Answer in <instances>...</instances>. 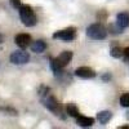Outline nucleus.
I'll return each instance as SVG.
<instances>
[{"label":"nucleus","instance_id":"9d476101","mask_svg":"<svg viewBox=\"0 0 129 129\" xmlns=\"http://www.w3.org/2000/svg\"><path fill=\"white\" fill-rule=\"evenodd\" d=\"M111 117H112V112L111 111H101V112L97 114V120H98L102 125L109 123L111 120Z\"/></svg>","mask_w":129,"mask_h":129},{"label":"nucleus","instance_id":"0eeeda50","mask_svg":"<svg viewBox=\"0 0 129 129\" xmlns=\"http://www.w3.org/2000/svg\"><path fill=\"white\" fill-rule=\"evenodd\" d=\"M14 41L16 44L21 48V49H25L30 45V41H31V36L27 35V34H18L16 38H14Z\"/></svg>","mask_w":129,"mask_h":129},{"label":"nucleus","instance_id":"7ed1b4c3","mask_svg":"<svg viewBox=\"0 0 129 129\" xmlns=\"http://www.w3.org/2000/svg\"><path fill=\"white\" fill-rule=\"evenodd\" d=\"M87 36L92 40H105L107 36V30L101 23H93L87 28Z\"/></svg>","mask_w":129,"mask_h":129},{"label":"nucleus","instance_id":"ddd939ff","mask_svg":"<svg viewBox=\"0 0 129 129\" xmlns=\"http://www.w3.org/2000/svg\"><path fill=\"white\" fill-rule=\"evenodd\" d=\"M67 114L72 117H78L79 116V110H78V107L75 106L74 103H70L67 105Z\"/></svg>","mask_w":129,"mask_h":129},{"label":"nucleus","instance_id":"412c9836","mask_svg":"<svg viewBox=\"0 0 129 129\" xmlns=\"http://www.w3.org/2000/svg\"><path fill=\"white\" fill-rule=\"evenodd\" d=\"M126 119H128V120H129V111H128V112H126Z\"/></svg>","mask_w":129,"mask_h":129},{"label":"nucleus","instance_id":"a211bd4d","mask_svg":"<svg viewBox=\"0 0 129 129\" xmlns=\"http://www.w3.org/2000/svg\"><path fill=\"white\" fill-rule=\"evenodd\" d=\"M110 78H111L110 75H105V76H103V80H105V81H107V80H109Z\"/></svg>","mask_w":129,"mask_h":129},{"label":"nucleus","instance_id":"f3484780","mask_svg":"<svg viewBox=\"0 0 129 129\" xmlns=\"http://www.w3.org/2000/svg\"><path fill=\"white\" fill-rule=\"evenodd\" d=\"M124 56H125V61H128V62H129V47L124 50Z\"/></svg>","mask_w":129,"mask_h":129},{"label":"nucleus","instance_id":"6ab92c4d","mask_svg":"<svg viewBox=\"0 0 129 129\" xmlns=\"http://www.w3.org/2000/svg\"><path fill=\"white\" fill-rule=\"evenodd\" d=\"M4 41V36L2 35V34H0V44H2V43Z\"/></svg>","mask_w":129,"mask_h":129},{"label":"nucleus","instance_id":"9b49d317","mask_svg":"<svg viewBox=\"0 0 129 129\" xmlns=\"http://www.w3.org/2000/svg\"><path fill=\"white\" fill-rule=\"evenodd\" d=\"M45 49H47V44H45V41H43V40H36L35 43L31 44V50L35 52V53H43Z\"/></svg>","mask_w":129,"mask_h":129},{"label":"nucleus","instance_id":"f257e3e1","mask_svg":"<svg viewBox=\"0 0 129 129\" xmlns=\"http://www.w3.org/2000/svg\"><path fill=\"white\" fill-rule=\"evenodd\" d=\"M39 97H40V101L43 103V106L45 107L47 110H49L50 112H53L56 116H59L62 114V109H61V105L57 101V98L50 93V89L48 87H40L39 89Z\"/></svg>","mask_w":129,"mask_h":129},{"label":"nucleus","instance_id":"423d86ee","mask_svg":"<svg viewBox=\"0 0 129 129\" xmlns=\"http://www.w3.org/2000/svg\"><path fill=\"white\" fill-rule=\"evenodd\" d=\"M75 75L78 78H81V79H92L95 76V72L90 69V67H87V66H83V67H79L75 70Z\"/></svg>","mask_w":129,"mask_h":129},{"label":"nucleus","instance_id":"dca6fc26","mask_svg":"<svg viewBox=\"0 0 129 129\" xmlns=\"http://www.w3.org/2000/svg\"><path fill=\"white\" fill-rule=\"evenodd\" d=\"M10 3H12V5H13L16 9H18L21 5H22V4H21V0H10Z\"/></svg>","mask_w":129,"mask_h":129},{"label":"nucleus","instance_id":"f03ea898","mask_svg":"<svg viewBox=\"0 0 129 129\" xmlns=\"http://www.w3.org/2000/svg\"><path fill=\"white\" fill-rule=\"evenodd\" d=\"M18 12L21 21L26 27H32L36 25V14L30 5H21L18 8Z\"/></svg>","mask_w":129,"mask_h":129},{"label":"nucleus","instance_id":"2eb2a0df","mask_svg":"<svg viewBox=\"0 0 129 129\" xmlns=\"http://www.w3.org/2000/svg\"><path fill=\"white\" fill-rule=\"evenodd\" d=\"M0 111H3L5 114H9V115H13V116L18 115V112L14 109H12V107H0Z\"/></svg>","mask_w":129,"mask_h":129},{"label":"nucleus","instance_id":"20e7f679","mask_svg":"<svg viewBox=\"0 0 129 129\" xmlns=\"http://www.w3.org/2000/svg\"><path fill=\"white\" fill-rule=\"evenodd\" d=\"M75 38H76V30L74 27H69L61 31H56L53 34V39L57 40H62V41H72Z\"/></svg>","mask_w":129,"mask_h":129},{"label":"nucleus","instance_id":"39448f33","mask_svg":"<svg viewBox=\"0 0 129 129\" xmlns=\"http://www.w3.org/2000/svg\"><path fill=\"white\" fill-rule=\"evenodd\" d=\"M9 59L13 64H26L30 61V56L25 50H17V52H13L10 54Z\"/></svg>","mask_w":129,"mask_h":129},{"label":"nucleus","instance_id":"1a4fd4ad","mask_svg":"<svg viewBox=\"0 0 129 129\" xmlns=\"http://www.w3.org/2000/svg\"><path fill=\"white\" fill-rule=\"evenodd\" d=\"M76 124L79 126H83V128H88V126H92L94 124V119L93 117H88V116H81L79 115L76 117Z\"/></svg>","mask_w":129,"mask_h":129},{"label":"nucleus","instance_id":"4468645a","mask_svg":"<svg viewBox=\"0 0 129 129\" xmlns=\"http://www.w3.org/2000/svg\"><path fill=\"white\" fill-rule=\"evenodd\" d=\"M120 105L123 107H129V93H124L120 97Z\"/></svg>","mask_w":129,"mask_h":129},{"label":"nucleus","instance_id":"f8f14e48","mask_svg":"<svg viewBox=\"0 0 129 129\" xmlns=\"http://www.w3.org/2000/svg\"><path fill=\"white\" fill-rule=\"evenodd\" d=\"M110 54H111V57H114V58H121V57L124 56V50H123L121 48H119V47H114V48H111Z\"/></svg>","mask_w":129,"mask_h":129},{"label":"nucleus","instance_id":"aec40b11","mask_svg":"<svg viewBox=\"0 0 129 129\" xmlns=\"http://www.w3.org/2000/svg\"><path fill=\"white\" fill-rule=\"evenodd\" d=\"M120 129H129V126H128V125H125V126H120Z\"/></svg>","mask_w":129,"mask_h":129},{"label":"nucleus","instance_id":"6e6552de","mask_svg":"<svg viewBox=\"0 0 129 129\" xmlns=\"http://www.w3.org/2000/svg\"><path fill=\"white\" fill-rule=\"evenodd\" d=\"M116 25L119 26L120 28H126L129 26V14L125 12H121L116 16Z\"/></svg>","mask_w":129,"mask_h":129}]
</instances>
